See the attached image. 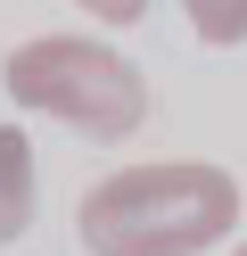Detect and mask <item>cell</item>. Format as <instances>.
<instances>
[{"label":"cell","instance_id":"cell-1","mask_svg":"<svg viewBox=\"0 0 247 256\" xmlns=\"http://www.w3.org/2000/svg\"><path fill=\"white\" fill-rule=\"evenodd\" d=\"M74 232L91 256H206L239 232V182L206 157L173 166H124L82 190Z\"/></svg>","mask_w":247,"mask_h":256},{"label":"cell","instance_id":"cell-2","mask_svg":"<svg viewBox=\"0 0 247 256\" xmlns=\"http://www.w3.org/2000/svg\"><path fill=\"white\" fill-rule=\"evenodd\" d=\"M8 100L33 116L66 124L82 140H124L148 116V83L124 50H107L99 34H41L8 50Z\"/></svg>","mask_w":247,"mask_h":256},{"label":"cell","instance_id":"cell-3","mask_svg":"<svg viewBox=\"0 0 247 256\" xmlns=\"http://www.w3.org/2000/svg\"><path fill=\"white\" fill-rule=\"evenodd\" d=\"M25 223H33V140L0 124V248L25 240Z\"/></svg>","mask_w":247,"mask_h":256},{"label":"cell","instance_id":"cell-4","mask_svg":"<svg viewBox=\"0 0 247 256\" xmlns=\"http://www.w3.org/2000/svg\"><path fill=\"white\" fill-rule=\"evenodd\" d=\"M198 25V42H214V50H239L247 42V0H181Z\"/></svg>","mask_w":247,"mask_h":256},{"label":"cell","instance_id":"cell-5","mask_svg":"<svg viewBox=\"0 0 247 256\" xmlns=\"http://www.w3.org/2000/svg\"><path fill=\"white\" fill-rule=\"evenodd\" d=\"M74 8H91L99 25H140L148 17V0H74Z\"/></svg>","mask_w":247,"mask_h":256},{"label":"cell","instance_id":"cell-6","mask_svg":"<svg viewBox=\"0 0 247 256\" xmlns=\"http://www.w3.org/2000/svg\"><path fill=\"white\" fill-rule=\"evenodd\" d=\"M239 256H247V248H239Z\"/></svg>","mask_w":247,"mask_h":256}]
</instances>
